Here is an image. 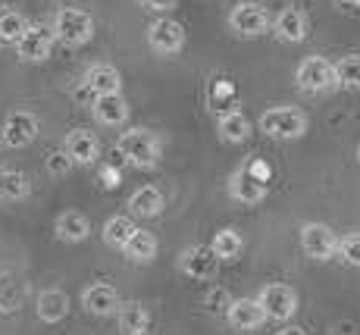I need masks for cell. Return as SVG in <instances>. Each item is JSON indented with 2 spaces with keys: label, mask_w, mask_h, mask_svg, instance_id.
Returning a JSON list of instances; mask_svg holds the SVG:
<instances>
[{
  "label": "cell",
  "mask_w": 360,
  "mask_h": 335,
  "mask_svg": "<svg viewBox=\"0 0 360 335\" xmlns=\"http://www.w3.org/2000/svg\"><path fill=\"white\" fill-rule=\"evenodd\" d=\"M116 151H120V157L126 160V163L138 166V170H150V166H157V160H160V138L150 129L138 125V129H129L116 138Z\"/></svg>",
  "instance_id": "1"
},
{
  "label": "cell",
  "mask_w": 360,
  "mask_h": 335,
  "mask_svg": "<svg viewBox=\"0 0 360 335\" xmlns=\"http://www.w3.org/2000/svg\"><path fill=\"white\" fill-rule=\"evenodd\" d=\"M269 166L254 160V163L241 166V170L232 172L229 179V198L238 201V204H260L266 198V188H269Z\"/></svg>",
  "instance_id": "2"
},
{
  "label": "cell",
  "mask_w": 360,
  "mask_h": 335,
  "mask_svg": "<svg viewBox=\"0 0 360 335\" xmlns=\"http://www.w3.org/2000/svg\"><path fill=\"white\" fill-rule=\"evenodd\" d=\"M53 38L63 41L66 47H82L94 38V19L91 13L79 10V6H63L53 16Z\"/></svg>",
  "instance_id": "3"
},
{
  "label": "cell",
  "mask_w": 360,
  "mask_h": 335,
  "mask_svg": "<svg viewBox=\"0 0 360 335\" xmlns=\"http://www.w3.org/2000/svg\"><path fill=\"white\" fill-rule=\"evenodd\" d=\"M260 132L276 141H295L307 132V116L295 107H273L260 116Z\"/></svg>",
  "instance_id": "4"
},
{
  "label": "cell",
  "mask_w": 360,
  "mask_h": 335,
  "mask_svg": "<svg viewBox=\"0 0 360 335\" xmlns=\"http://www.w3.org/2000/svg\"><path fill=\"white\" fill-rule=\"evenodd\" d=\"M229 29L241 38H257L269 29V10L260 0H238L229 13Z\"/></svg>",
  "instance_id": "5"
},
{
  "label": "cell",
  "mask_w": 360,
  "mask_h": 335,
  "mask_svg": "<svg viewBox=\"0 0 360 335\" xmlns=\"http://www.w3.org/2000/svg\"><path fill=\"white\" fill-rule=\"evenodd\" d=\"M257 301L263 307V313H266V320H276V323H285V320H292L297 313V291L285 282L263 285Z\"/></svg>",
  "instance_id": "6"
},
{
  "label": "cell",
  "mask_w": 360,
  "mask_h": 335,
  "mask_svg": "<svg viewBox=\"0 0 360 335\" xmlns=\"http://www.w3.org/2000/svg\"><path fill=\"white\" fill-rule=\"evenodd\" d=\"M295 82L301 91L307 94H323L329 88H335V72H332V63L326 57H307L301 60L295 72Z\"/></svg>",
  "instance_id": "7"
},
{
  "label": "cell",
  "mask_w": 360,
  "mask_h": 335,
  "mask_svg": "<svg viewBox=\"0 0 360 335\" xmlns=\"http://www.w3.org/2000/svg\"><path fill=\"white\" fill-rule=\"evenodd\" d=\"M179 270H182L188 279H195V282H210L219 270V257L213 254L210 244H195V248L182 251V257H179Z\"/></svg>",
  "instance_id": "8"
},
{
  "label": "cell",
  "mask_w": 360,
  "mask_h": 335,
  "mask_svg": "<svg viewBox=\"0 0 360 335\" xmlns=\"http://www.w3.org/2000/svg\"><path fill=\"white\" fill-rule=\"evenodd\" d=\"M38 116L29 113V110H16V113L6 116L4 129H0V138H4L6 148L19 151V148H29V144L38 138Z\"/></svg>",
  "instance_id": "9"
},
{
  "label": "cell",
  "mask_w": 360,
  "mask_h": 335,
  "mask_svg": "<svg viewBox=\"0 0 360 335\" xmlns=\"http://www.w3.org/2000/svg\"><path fill=\"white\" fill-rule=\"evenodd\" d=\"M53 32L47 25H25V32L16 38V53L25 63H44L53 51Z\"/></svg>",
  "instance_id": "10"
},
{
  "label": "cell",
  "mask_w": 360,
  "mask_h": 335,
  "mask_svg": "<svg viewBox=\"0 0 360 335\" xmlns=\"http://www.w3.org/2000/svg\"><path fill=\"white\" fill-rule=\"evenodd\" d=\"M148 44L160 57H172L185 47V29L176 19H157V23L148 25Z\"/></svg>",
  "instance_id": "11"
},
{
  "label": "cell",
  "mask_w": 360,
  "mask_h": 335,
  "mask_svg": "<svg viewBox=\"0 0 360 335\" xmlns=\"http://www.w3.org/2000/svg\"><path fill=\"white\" fill-rule=\"evenodd\" d=\"M301 248H304V254L314 257V260H329V257H335L338 239L326 222H304L301 226Z\"/></svg>",
  "instance_id": "12"
},
{
  "label": "cell",
  "mask_w": 360,
  "mask_h": 335,
  "mask_svg": "<svg viewBox=\"0 0 360 335\" xmlns=\"http://www.w3.org/2000/svg\"><path fill=\"white\" fill-rule=\"evenodd\" d=\"M63 151H66V157L72 160V166H91L94 160L101 157V141H98L94 132L75 129V132H69L66 135Z\"/></svg>",
  "instance_id": "13"
},
{
  "label": "cell",
  "mask_w": 360,
  "mask_h": 335,
  "mask_svg": "<svg viewBox=\"0 0 360 335\" xmlns=\"http://www.w3.org/2000/svg\"><path fill=\"white\" fill-rule=\"evenodd\" d=\"M226 320H229L232 329H260L263 323H266V313H263V307L257 298H235V301H229V307H226Z\"/></svg>",
  "instance_id": "14"
},
{
  "label": "cell",
  "mask_w": 360,
  "mask_h": 335,
  "mask_svg": "<svg viewBox=\"0 0 360 335\" xmlns=\"http://www.w3.org/2000/svg\"><path fill=\"white\" fill-rule=\"evenodd\" d=\"M269 29H273V34L279 41H285V44H301V41L307 38V16H304V10H297V6H285L276 19H269Z\"/></svg>",
  "instance_id": "15"
},
{
  "label": "cell",
  "mask_w": 360,
  "mask_h": 335,
  "mask_svg": "<svg viewBox=\"0 0 360 335\" xmlns=\"http://www.w3.org/2000/svg\"><path fill=\"white\" fill-rule=\"evenodd\" d=\"M91 113H94V120H98L101 125L116 129V125H122L129 120V103H126V97H122V91H116V94H94Z\"/></svg>",
  "instance_id": "16"
},
{
  "label": "cell",
  "mask_w": 360,
  "mask_h": 335,
  "mask_svg": "<svg viewBox=\"0 0 360 335\" xmlns=\"http://www.w3.org/2000/svg\"><path fill=\"white\" fill-rule=\"evenodd\" d=\"M82 307H85L88 313H94V317H110V313H116V307H120V295H116L113 285L94 282L82 291Z\"/></svg>",
  "instance_id": "17"
},
{
  "label": "cell",
  "mask_w": 360,
  "mask_h": 335,
  "mask_svg": "<svg viewBox=\"0 0 360 335\" xmlns=\"http://www.w3.org/2000/svg\"><path fill=\"white\" fill-rule=\"evenodd\" d=\"M85 88L91 94H116V91H122V75L110 63H94L85 72Z\"/></svg>",
  "instance_id": "18"
},
{
  "label": "cell",
  "mask_w": 360,
  "mask_h": 335,
  "mask_svg": "<svg viewBox=\"0 0 360 335\" xmlns=\"http://www.w3.org/2000/svg\"><path fill=\"white\" fill-rule=\"evenodd\" d=\"M53 232H57L60 241H69V244H79L85 241L88 235H91V222H88L85 213L79 210H66L57 216V222H53Z\"/></svg>",
  "instance_id": "19"
},
{
  "label": "cell",
  "mask_w": 360,
  "mask_h": 335,
  "mask_svg": "<svg viewBox=\"0 0 360 335\" xmlns=\"http://www.w3.org/2000/svg\"><path fill=\"white\" fill-rule=\"evenodd\" d=\"M34 310H38V320H44V323H60V320L69 313V298L66 291L60 289H47L38 295V301H34Z\"/></svg>",
  "instance_id": "20"
},
{
  "label": "cell",
  "mask_w": 360,
  "mask_h": 335,
  "mask_svg": "<svg viewBox=\"0 0 360 335\" xmlns=\"http://www.w3.org/2000/svg\"><path fill=\"white\" fill-rule=\"evenodd\" d=\"M129 210L135 216H141V220L160 216V210H163V191H160V188H154V185L138 188V191L129 198Z\"/></svg>",
  "instance_id": "21"
},
{
  "label": "cell",
  "mask_w": 360,
  "mask_h": 335,
  "mask_svg": "<svg viewBox=\"0 0 360 335\" xmlns=\"http://www.w3.org/2000/svg\"><path fill=\"white\" fill-rule=\"evenodd\" d=\"M122 254H126L131 263H150L157 257V239L150 232H144V229H135L131 239L122 244Z\"/></svg>",
  "instance_id": "22"
},
{
  "label": "cell",
  "mask_w": 360,
  "mask_h": 335,
  "mask_svg": "<svg viewBox=\"0 0 360 335\" xmlns=\"http://www.w3.org/2000/svg\"><path fill=\"white\" fill-rule=\"evenodd\" d=\"M32 191V182L25 172L19 170H4L0 172V201L6 204H16V201H25Z\"/></svg>",
  "instance_id": "23"
},
{
  "label": "cell",
  "mask_w": 360,
  "mask_h": 335,
  "mask_svg": "<svg viewBox=\"0 0 360 335\" xmlns=\"http://www.w3.org/2000/svg\"><path fill=\"white\" fill-rule=\"evenodd\" d=\"M251 135V120H248L241 110H229V113L219 116V138L229 144H241Z\"/></svg>",
  "instance_id": "24"
},
{
  "label": "cell",
  "mask_w": 360,
  "mask_h": 335,
  "mask_svg": "<svg viewBox=\"0 0 360 335\" xmlns=\"http://www.w3.org/2000/svg\"><path fill=\"white\" fill-rule=\"evenodd\" d=\"M116 323H120V329L129 335V332H138V329H148L150 313L138 301H126V304L120 301V307H116Z\"/></svg>",
  "instance_id": "25"
},
{
  "label": "cell",
  "mask_w": 360,
  "mask_h": 335,
  "mask_svg": "<svg viewBox=\"0 0 360 335\" xmlns=\"http://www.w3.org/2000/svg\"><path fill=\"white\" fill-rule=\"evenodd\" d=\"M25 298V285L19 282V276L13 273H0V313H13L19 310Z\"/></svg>",
  "instance_id": "26"
},
{
  "label": "cell",
  "mask_w": 360,
  "mask_h": 335,
  "mask_svg": "<svg viewBox=\"0 0 360 335\" xmlns=\"http://www.w3.org/2000/svg\"><path fill=\"white\" fill-rule=\"evenodd\" d=\"M332 72H335V85L360 91V53H348L338 63H332Z\"/></svg>",
  "instance_id": "27"
},
{
  "label": "cell",
  "mask_w": 360,
  "mask_h": 335,
  "mask_svg": "<svg viewBox=\"0 0 360 335\" xmlns=\"http://www.w3.org/2000/svg\"><path fill=\"white\" fill-rule=\"evenodd\" d=\"M135 222H131V216H110L107 222H103V241L110 244V248L122 251V244L131 239V232H135Z\"/></svg>",
  "instance_id": "28"
},
{
  "label": "cell",
  "mask_w": 360,
  "mask_h": 335,
  "mask_svg": "<svg viewBox=\"0 0 360 335\" xmlns=\"http://www.w3.org/2000/svg\"><path fill=\"white\" fill-rule=\"evenodd\" d=\"M210 248L219 260H235V257L241 254V248H245V239H241V232H235V229H219V232L213 235Z\"/></svg>",
  "instance_id": "29"
},
{
  "label": "cell",
  "mask_w": 360,
  "mask_h": 335,
  "mask_svg": "<svg viewBox=\"0 0 360 335\" xmlns=\"http://www.w3.org/2000/svg\"><path fill=\"white\" fill-rule=\"evenodd\" d=\"M25 16L19 10H13V6H0V44L4 41H13L16 44V38L25 32Z\"/></svg>",
  "instance_id": "30"
},
{
  "label": "cell",
  "mask_w": 360,
  "mask_h": 335,
  "mask_svg": "<svg viewBox=\"0 0 360 335\" xmlns=\"http://www.w3.org/2000/svg\"><path fill=\"white\" fill-rule=\"evenodd\" d=\"M335 254H342L351 267H360V235H345V239L338 241Z\"/></svg>",
  "instance_id": "31"
},
{
  "label": "cell",
  "mask_w": 360,
  "mask_h": 335,
  "mask_svg": "<svg viewBox=\"0 0 360 335\" xmlns=\"http://www.w3.org/2000/svg\"><path fill=\"white\" fill-rule=\"evenodd\" d=\"M69 170H72V160L66 157V151H53L51 157H47V172H53V176H66Z\"/></svg>",
  "instance_id": "32"
},
{
  "label": "cell",
  "mask_w": 360,
  "mask_h": 335,
  "mask_svg": "<svg viewBox=\"0 0 360 335\" xmlns=\"http://www.w3.org/2000/svg\"><path fill=\"white\" fill-rule=\"evenodd\" d=\"M144 10H154V13H169L176 6V0H138Z\"/></svg>",
  "instance_id": "33"
},
{
  "label": "cell",
  "mask_w": 360,
  "mask_h": 335,
  "mask_svg": "<svg viewBox=\"0 0 360 335\" xmlns=\"http://www.w3.org/2000/svg\"><path fill=\"white\" fill-rule=\"evenodd\" d=\"M103 179H107V182H103V185H110V188H113V185H120V172H113V170H103Z\"/></svg>",
  "instance_id": "34"
},
{
  "label": "cell",
  "mask_w": 360,
  "mask_h": 335,
  "mask_svg": "<svg viewBox=\"0 0 360 335\" xmlns=\"http://www.w3.org/2000/svg\"><path fill=\"white\" fill-rule=\"evenodd\" d=\"M276 335H307V332H304L301 326H285V329H279Z\"/></svg>",
  "instance_id": "35"
},
{
  "label": "cell",
  "mask_w": 360,
  "mask_h": 335,
  "mask_svg": "<svg viewBox=\"0 0 360 335\" xmlns=\"http://www.w3.org/2000/svg\"><path fill=\"white\" fill-rule=\"evenodd\" d=\"M129 335H150L148 329H138V332H129Z\"/></svg>",
  "instance_id": "36"
},
{
  "label": "cell",
  "mask_w": 360,
  "mask_h": 335,
  "mask_svg": "<svg viewBox=\"0 0 360 335\" xmlns=\"http://www.w3.org/2000/svg\"><path fill=\"white\" fill-rule=\"evenodd\" d=\"M357 157H360V148H357Z\"/></svg>",
  "instance_id": "37"
}]
</instances>
